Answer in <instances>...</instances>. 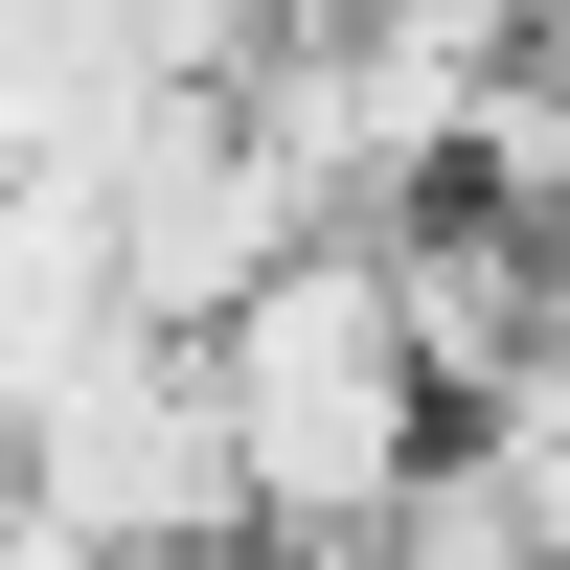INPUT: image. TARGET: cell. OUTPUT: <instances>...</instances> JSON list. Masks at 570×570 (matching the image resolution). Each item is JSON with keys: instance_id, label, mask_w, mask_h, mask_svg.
I'll return each mask as SVG.
<instances>
[{"instance_id": "1", "label": "cell", "mask_w": 570, "mask_h": 570, "mask_svg": "<svg viewBox=\"0 0 570 570\" xmlns=\"http://www.w3.org/2000/svg\"><path fill=\"white\" fill-rule=\"evenodd\" d=\"M206 411H228L252 548H320V570H343V548L411 502L434 389H411V320H389V274H365V228H320L297 274H252V297L206 320Z\"/></svg>"}, {"instance_id": "5", "label": "cell", "mask_w": 570, "mask_h": 570, "mask_svg": "<svg viewBox=\"0 0 570 570\" xmlns=\"http://www.w3.org/2000/svg\"><path fill=\"white\" fill-rule=\"evenodd\" d=\"M160 570H320V548H160Z\"/></svg>"}, {"instance_id": "4", "label": "cell", "mask_w": 570, "mask_h": 570, "mask_svg": "<svg viewBox=\"0 0 570 570\" xmlns=\"http://www.w3.org/2000/svg\"><path fill=\"white\" fill-rule=\"evenodd\" d=\"M91 343H115V228H91V183H0V456H23V411L69 389Z\"/></svg>"}, {"instance_id": "3", "label": "cell", "mask_w": 570, "mask_h": 570, "mask_svg": "<svg viewBox=\"0 0 570 570\" xmlns=\"http://www.w3.org/2000/svg\"><path fill=\"white\" fill-rule=\"evenodd\" d=\"M91 228H115V320H160V343H206L252 274H297V252H320L297 160H274L228 91H160V115L91 160Z\"/></svg>"}, {"instance_id": "2", "label": "cell", "mask_w": 570, "mask_h": 570, "mask_svg": "<svg viewBox=\"0 0 570 570\" xmlns=\"http://www.w3.org/2000/svg\"><path fill=\"white\" fill-rule=\"evenodd\" d=\"M23 502H46V525H69L91 570H160V548H252V502H228V411H206V343L115 320V343H91L69 389L23 411Z\"/></svg>"}]
</instances>
